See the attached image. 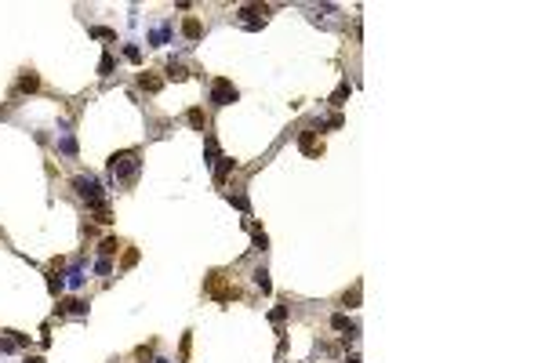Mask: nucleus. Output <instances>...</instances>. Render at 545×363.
<instances>
[{
  "mask_svg": "<svg viewBox=\"0 0 545 363\" xmlns=\"http://www.w3.org/2000/svg\"><path fill=\"white\" fill-rule=\"evenodd\" d=\"M237 15H240V26H247V29H258V26H266V22H269L273 8H269V4H244Z\"/></svg>",
  "mask_w": 545,
  "mask_h": 363,
  "instance_id": "nucleus-3",
  "label": "nucleus"
},
{
  "mask_svg": "<svg viewBox=\"0 0 545 363\" xmlns=\"http://www.w3.org/2000/svg\"><path fill=\"white\" fill-rule=\"evenodd\" d=\"M117 251H120V240H117V236H109V240H102V244H98V254H102V258H109V254H117Z\"/></svg>",
  "mask_w": 545,
  "mask_h": 363,
  "instance_id": "nucleus-11",
  "label": "nucleus"
},
{
  "mask_svg": "<svg viewBox=\"0 0 545 363\" xmlns=\"http://www.w3.org/2000/svg\"><path fill=\"white\" fill-rule=\"evenodd\" d=\"M360 301V287H353V294H346V305H356Z\"/></svg>",
  "mask_w": 545,
  "mask_h": 363,
  "instance_id": "nucleus-21",
  "label": "nucleus"
},
{
  "mask_svg": "<svg viewBox=\"0 0 545 363\" xmlns=\"http://www.w3.org/2000/svg\"><path fill=\"white\" fill-rule=\"evenodd\" d=\"M124 58H128V62H142V51H138L135 44H128V48H124Z\"/></svg>",
  "mask_w": 545,
  "mask_h": 363,
  "instance_id": "nucleus-18",
  "label": "nucleus"
},
{
  "mask_svg": "<svg viewBox=\"0 0 545 363\" xmlns=\"http://www.w3.org/2000/svg\"><path fill=\"white\" fill-rule=\"evenodd\" d=\"M185 77H189V69H185L182 62H175V58H171V62H167V80H185Z\"/></svg>",
  "mask_w": 545,
  "mask_h": 363,
  "instance_id": "nucleus-9",
  "label": "nucleus"
},
{
  "mask_svg": "<svg viewBox=\"0 0 545 363\" xmlns=\"http://www.w3.org/2000/svg\"><path fill=\"white\" fill-rule=\"evenodd\" d=\"M138 153H117L113 160H109V174H113L117 182H135V174H138Z\"/></svg>",
  "mask_w": 545,
  "mask_h": 363,
  "instance_id": "nucleus-1",
  "label": "nucleus"
},
{
  "mask_svg": "<svg viewBox=\"0 0 545 363\" xmlns=\"http://www.w3.org/2000/svg\"><path fill=\"white\" fill-rule=\"evenodd\" d=\"M73 189L87 200V207H105V196H102V186H98V178H91V174H80V178H73Z\"/></svg>",
  "mask_w": 545,
  "mask_h": 363,
  "instance_id": "nucleus-2",
  "label": "nucleus"
},
{
  "mask_svg": "<svg viewBox=\"0 0 545 363\" xmlns=\"http://www.w3.org/2000/svg\"><path fill=\"white\" fill-rule=\"evenodd\" d=\"M346 95H349V84H342L335 95H331V105H342V102H346Z\"/></svg>",
  "mask_w": 545,
  "mask_h": 363,
  "instance_id": "nucleus-19",
  "label": "nucleus"
},
{
  "mask_svg": "<svg viewBox=\"0 0 545 363\" xmlns=\"http://www.w3.org/2000/svg\"><path fill=\"white\" fill-rule=\"evenodd\" d=\"M251 276H255V283L262 287V291H269V287H273V283H269V272H266V269H255Z\"/></svg>",
  "mask_w": 545,
  "mask_h": 363,
  "instance_id": "nucleus-16",
  "label": "nucleus"
},
{
  "mask_svg": "<svg viewBox=\"0 0 545 363\" xmlns=\"http://www.w3.org/2000/svg\"><path fill=\"white\" fill-rule=\"evenodd\" d=\"M240 95H237V87H233L226 77H218L214 84H211V105H218V109H222V105H229V102H237Z\"/></svg>",
  "mask_w": 545,
  "mask_h": 363,
  "instance_id": "nucleus-4",
  "label": "nucleus"
},
{
  "mask_svg": "<svg viewBox=\"0 0 545 363\" xmlns=\"http://www.w3.org/2000/svg\"><path fill=\"white\" fill-rule=\"evenodd\" d=\"M58 312H73V316H84L87 312V305L84 301H76V298H69V301H62V309Z\"/></svg>",
  "mask_w": 545,
  "mask_h": 363,
  "instance_id": "nucleus-10",
  "label": "nucleus"
},
{
  "mask_svg": "<svg viewBox=\"0 0 545 363\" xmlns=\"http://www.w3.org/2000/svg\"><path fill=\"white\" fill-rule=\"evenodd\" d=\"M113 66H117V62H113V55H102V62H98V73H102V77H109V73H113Z\"/></svg>",
  "mask_w": 545,
  "mask_h": 363,
  "instance_id": "nucleus-17",
  "label": "nucleus"
},
{
  "mask_svg": "<svg viewBox=\"0 0 545 363\" xmlns=\"http://www.w3.org/2000/svg\"><path fill=\"white\" fill-rule=\"evenodd\" d=\"M233 167H237V160H229V156H222V163H218V167H214V182H222V178H226V174H229Z\"/></svg>",
  "mask_w": 545,
  "mask_h": 363,
  "instance_id": "nucleus-12",
  "label": "nucleus"
},
{
  "mask_svg": "<svg viewBox=\"0 0 545 363\" xmlns=\"http://www.w3.org/2000/svg\"><path fill=\"white\" fill-rule=\"evenodd\" d=\"M185 120H189V127H193V131H207V116H204V109H196V105H193L189 113H185Z\"/></svg>",
  "mask_w": 545,
  "mask_h": 363,
  "instance_id": "nucleus-7",
  "label": "nucleus"
},
{
  "mask_svg": "<svg viewBox=\"0 0 545 363\" xmlns=\"http://www.w3.org/2000/svg\"><path fill=\"white\" fill-rule=\"evenodd\" d=\"M26 363H44V359H40V356H29V359H26Z\"/></svg>",
  "mask_w": 545,
  "mask_h": 363,
  "instance_id": "nucleus-22",
  "label": "nucleus"
},
{
  "mask_svg": "<svg viewBox=\"0 0 545 363\" xmlns=\"http://www.w3.org/2000/svg\"><path fill=\"white\" fill-rule=\"evenodd\" d=\"M37 87H40V77H37V73H26V77L19 80V91H37Z\"/></svg>",
  "mask_w": 545,
  "mask_h": 363,
  "instance_id": "nucleus-14",
  "label": "nucleus"
},
{
  "mask_svg": "<svg viewBox=\"0 0 545 363\" xmlns=\"http://www.w3.org/2000/svg\"><path fill=\"white\" fill-rule=\"evenodd\" d=\"M331 327H335V330H342V334H346V341H349V338H356V323L349 320V316H342V312H338V316H331Z\"/></svg>",
  "mask_w": 545,
  "mask_h": 363,
  "instance_id": "nucleus-6",
  "label": "nucleus"
},
{
  "mask_svg": "<svg viewBox=\"0 0 545 363\" xmlns=\"http://www.w3.org/2000/svg\"><path fill=\"white\" fill-rule=\"evenodd\" d=\"M138 84H142L146 91H160L164 80H160V77H153V73H142V77H138Z\"/></svg>",
  "mask_w": 545,
  "mask_h": 363,
  "instance_id": "nucleus-13",
  "label": "nucleus"
},
{
  "mask_svg": "<svg viewBox=\"0 0 545 363\" xmlns=\"http://www.w3.org/2000/svg\"><path fill=\"white\" fill-rule=\"evenodd\" d=\"M298 149H302L305 156H316V153H323V145L316 142V131H309V127H305V131L298 134Z\"/></svg>",
  "mask_w": 545,
  "mask_h": 363,
  "instance_id": "nucleus-5",
  "label": "nucleus"
},
{
  "mask_svg": "<svg viewBox=\"0 0 545 363\" xmlns=\"http://www.w3.org/2000/svg\"><path fill=\"white\" fill-rule=\"evenodd\" d=\"M269 247V240H266V233L262 229H255V251H266Z\"/></svg>",
  "mask_w": 545,
  "mask_h": 363,
  "instance_id": "nucleus-20",
  "label": "nucleus"
},
{
  "mask_svg": "<svg viewBox=\"0 0 545 363\" xmlns=\"http://www.w3.org/2000/svg\"><path fill=\"white\" fill-rule=\"evenodd\" d=\"M58 149H62V153H66V156H76V142H73V134H62Z\"/></svg>",
  "mask_w": 545,
  "mask_h": 363,
  "instance_id": "nucleus-15",
  "label": "nucleus"
},
{
  "mask_svg": "<svg viewBox=\"0 0 545 363\" xmlns=\"http://www.w3.org/2000/svg\"><path fill=\"white\" fill-rule=\"evenodd\" d=\"M182 33H185V40H200V37H204V26H200L196 19H185L182 22Z\"/></svg>",
  "mask_w": 545,
  "mask_h": 363,
  "instance_id": "nucleus-8",
  "label": "nucleus"
}]
</instances>
